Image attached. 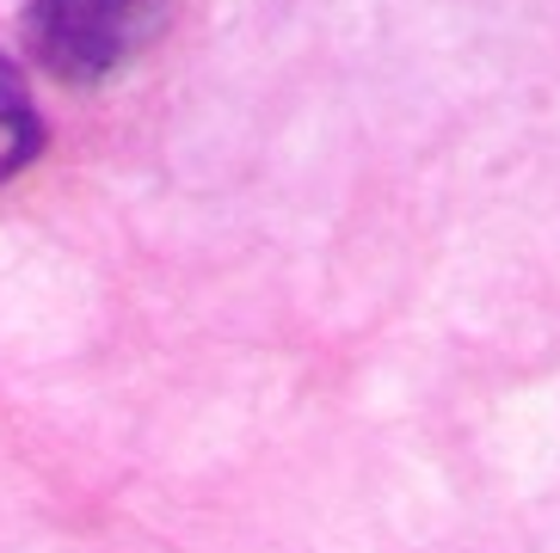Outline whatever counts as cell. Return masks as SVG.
I'll return each instance as SVG.
<instances>
[{"label":"cell","mask_w":560,"mask_h":553,"mask_svg":"<svg viewBox=\"0 0 560 553\" xmlns=\"http://www.w3.org/2000/svg\"><path fill=\"white\" fill-rule=\"evenodd\" d=\"M161 0H25V44L56 81L93 86L130 62Z\"/></svg>","instance_id":"obj_1"},{"label":"cell","mask_w":560,"mask_h":553,"mask_svg":"<svg viewBox=\"0 0 560 553\" xmlns=\"http://www.w3.org/2000/svg\"><path fill=\"white\" fill-rule=\"evenodd\" d=\"M0 136H7V148H0V179H19V173L50 148L44 111H37L25 74L13 68V56H0Z\"/></svg>","instance_id":"obj_2"}]
</instances>
